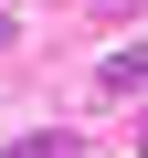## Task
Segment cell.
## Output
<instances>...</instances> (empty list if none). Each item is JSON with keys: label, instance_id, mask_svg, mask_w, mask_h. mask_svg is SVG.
Masks as SVG:
<instances>
[{"label": "cell", "instance_id": "obj_2", "mask_svg": "<svg viewBox=\"0 0 148 158\" xmlns=\"http://www.w3.org/2000/svg\"><path fill=\"white\" fill-rule=\"evenodd\" d=\"M21 158H74V148H53V137H32V148H21Z\"/></svg>", "mask_w": 148, "mask_h": 158}, {"label": "cell", "instance_id": "obj_3", "mask_svg": "<svg viewBox=\"0 0 148 158\" xmlns=\"http://www.w3.org/2000/svg\"><path fill=\"white\" fill-rule=\"evenodd\" d=\"M95 11H127V0H95Z\"/></svg>", "mask_w": 148, "mask_h": 158}, {"label": "cell", "instance_id": "obj_1", "mask_svg": "<svg viewBox=\"0 0 148 158\" xmlns=\"http://www.w3.org/2000/svg\"><path fill=\"white\" fill-rule=\"evenodd\" d=\"M95 85H106V95H137V85H148V53H116V63L95 74Z\"/></svg>", "mask_w": 148, "mask_h": 158}]
</instances>
